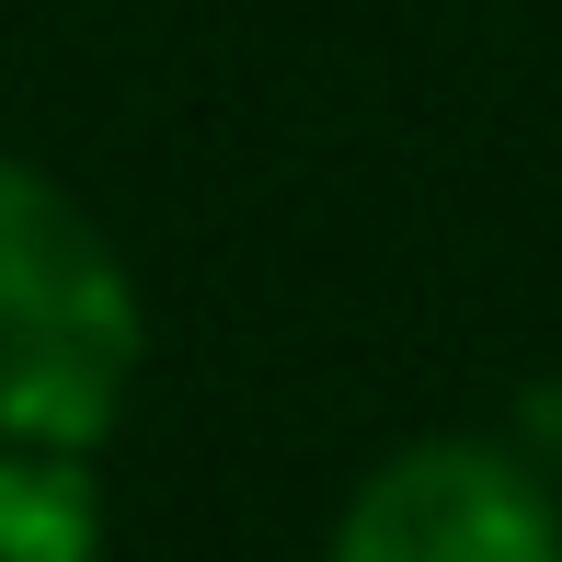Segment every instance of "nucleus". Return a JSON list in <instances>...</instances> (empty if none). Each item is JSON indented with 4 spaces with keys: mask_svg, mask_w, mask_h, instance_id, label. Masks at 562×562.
Returning <instances> with one entry per match:
<instances>
[{
    "mask_svg": "<svg viewBox=\"0 0 562 562\" xmlns=\"http://www.w3.org/2000/svg\"><path fill=\"white\" fill-rule=\"evenodd\" d=\"M138 356L149 311L104 218L0 149V448H104Z\"/></svg>",
    "mask_w": 562,
    "mask_h": 562,
    "instance_id": "obj_1",
    "label": "nucleus"
},
{
    "mask_svg": "<svg viewBox=\"0 0 562 562\" xmlns=\"http://www.w3.org/2000/svg\"><path fill=\"white\" fill-rule=\"evenodd\" d=\"M322 562H562V494L505 437H414L356 471Z\"/></svg>",
    "mask_w": 562,
    "mask_h": 562,
    "instance_id": "obj_2",
    "label": "nucleus"
},
{
    "mask_svg": "<svg viewBox=\"0 0 562 562\" xmlns=\"http://www.w3.org/2000/svg\"><path fill=\"white\" fill-rule=\"evenodd\" d=\"M0 562H104L92 448H0Z\"/></svg>",
    "mask_w": 562,
    "mask_h": 562,
    "instance_id": "obj_3",
    "label": "nucleus"
}]
</instances>
